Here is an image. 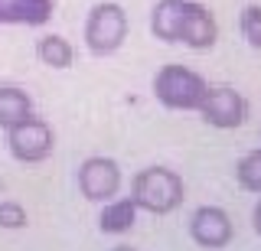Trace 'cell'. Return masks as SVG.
Segmentation results:
<instances>
[{
	"instance_id": "6da1fadb",
	"label": "cell",
	"mask_w": 261,
	"mask_h": 251,
	"mask_svg": "<svg viewBox=\"0 0 261 251\" xmlns=\"http://www.w3.org/2000/svg\"><path fill=\"white\" fill-rule=\"evenodd\" d=\"M186 196V186H183V176L173 173L167 166H147L134 176L130 183V199H134L137 209L150 215H167L179 209V202Z\"/></svg>"
},
{
	"instance_id": "30bf717a",
	"label": "cell",
	"mask_w": 261,
	"mask_h": 251,
	"mask_svg": "<svg viewBox=\"0 0 261 251\" xmlns=\"http://www.w3.org/2000/svg\"><path fill=\"white\" fill-rule=\"evenodd\" d=\"M134 222H137L134 199H108L101 215H98V229L105 235H124V232L134 229Z\"/></svg>"
},
{
	"instance_id": "2e32d148",
	"label": "cell",
	"mask_w": 261,
	"mask_h": 251,
	"mask_svg": "<svg viewBox=\"0 0 261 251\" xmlns=\"http://www.w3.org/2000/svg\"><path fill=\"white\" fill-rule=\"evenodd\" d=\"M27 225V209L13 199L0 202V229H23Z\"/></svg>"
},
{
	"instance_id": "52a82bcc",
	"label": "cell",
	"mask_w": 261,
	"mask_h": 251,
	"mask_svg": "<svg viewBox=\"0 0 261 251\" xmlns=\"http://www.w3.org/2000/svg\"><path fill=\"white\" fill-rule=\"evenodd\" d=\"M216 39H219V23L212 17V10L196 4V0H183V17H179V26H176V43L190 46L196 52H206L216 46Z\"/></svg>"
},
{
	"instance_id": "5b68a950",
	"label": "cell",
	"mask_w": 261,
	"mask_h": 251,
	"mask_svg": "<svg viewBox=\"0 0 261 251\" xmlns=\"http://www.w3.org/2000/svg\"><path fill=\"white\" fill-rule=\"evenodd\" d=\"M202 115L209 127H219V131H232V127H242L245 118H248V101H245L242 92L228 85H219V88H209L202 104L196 108Z\"/></svg>"
},
{
	"instance_id": "5bb4252c",
	"label": "cell",
	"mask_w": 261,
	"mask_h": 251,
	"mask_svg": "<svg viewBox=\"0 0 261 251\" xmlns=\"http://www.w3.org/2000/svg\"><path fill=\"white\" fill-rule=\"evenodd\" d=\"M235 180L245 192H255L261 196V150H251L235 163Z\"/></svg>"
},
{
	"instance_id": "7c38bea8",
	"label": "cell",
	"mask_w": 261,
	"mask_h": 251,
	"mask_svg": "<svg viewBox=\"0 0 261 251\" xmlns=\"http://www.w3.org/2000/svg\"><path fill=\"white\" fill-rule=\"evenodd\" d=\"M33 115V98L16 85H0V127H13L16 121Z\"/></svg>"
},
{
	"instance_id": "e0dca14e",
	"label": "cell",
	"mask_w": 261,
	"mask_h": 251,
	"mask_svg": "<svg viewBox=\"0 0 261 251\" xmlns=\"http://www.w3.org/2000/svg\"><path fill=\"white\" fill-rule=\"evenodd\" d=\"M251 225H255V232L261 235V199H258V206H255V212H251Z\"/></svg>"
},
{
	"instance_id": "ac0fdd59",
	"label": "cell",
	"mask_w": 261,
	"mask_h": 251,
	"mask_svg": "<svg viewBox=\"0 0 261 251\" xmlns=\"http://www.w3.org/2000/svg\"><path fill=\"white\" fill-rule=\"evenodd\" d=\"M111 251H137V248H130V245H118V248H111Z\"/></svg>"
},
{
	"instance_id": "4fadbf2b",
	"label": "cell",
	"mask_w": 261,
	"mask_h": 251,
	"mask_svg": "<svg viewBox=\"0 0 261 251\" xmlns=\"http://www.w3.org/2000/svg\"><path fill=\"white\" fill-rule=\"evenodd\" d=\"M36 59L49 69H69L72 59H75V49H72V43L65 36L49 33L36 39Z\"/></svg>"
},
{
	"instance_id": "8992f818",
	"label": "cell",
	"mask_w": 261,
	"mask_h": 251,
	"mask_svg": "<svg viewBox=\"0 0 261 251\" xmlns=\"http://www.w3.org/2000/svg\"><path fill=\"white\" fill-rule=\"evenodd\" d=\"M79 189L88 202H108L121 189V166L111 157H88L79 166Z\"/></svg>"
},
{
	"instance_id": "7a4b0ae2",
	"label": "cell",
	"mask_w": 261,
	"mask_h": 251,
	"mask_svg": "<svg viewBox=\"0 0 261 251\" xmlns=\"http://www.w3.org/2000/svg\"><path fill=\"white\" fill-rule=\"evenodd\" d=\"M209 92V82L199 72L170 62L153 75V98L170 111H196Z\"/></svg>"
},
{
	"instance_id": "9a60e30c",
	"label": "cell",
	"mask_w": 261,
	"mask_h": 251,
	"mask_svg": "<svg viewBox=\"0 0 261 251\" xmlns=\"http://www.w3.org/2000/svg\"><path fill=\"white\" fill-rule=\"evenodd\" d=\"M239 26H242L245 43H248L251 49H261V7H258V4H248V7L242 10Z\"/></svg>"
},
{
	"instance_id": "3957f363",
	"label": "cell",
	"mask_w": 261,
	"mask_h": 251,
	"mask_svg": "<svg viewBox=\"0 0 261 251\" xmlns=\"http://www.w3.org/2000/svg\"><path fill=\"white\" fill-rule=\"evenodd\" d=\"M85 49L92 55H111L127 39V13L114 0H101L85 17Z\"/></svg>"
},
{
	"instance_id": "8fae6325",
	"label": "cell",
	"mask_w": 261,
	"mask_h": 251,
	"mask_svg": "<svg viewBox=\"0 0 261 251\" xmlns=\"http://www.w3.org/2000/svg\"><path fill=\"white\" fill-rule=\"evenodd\" d=\"M179 17H183V0H157L150 10V33L160 43H176Z\"/></svg>"
},
{
	"instance_id": "ba28073f",
	"label": "cell",
	"mask_w": 261,
	"mask_h": 251,
	"mask_svg": "<svg viewBox=\"0 0 261 251\" xmlns=\"http://www.w3.org/2000/svg\"><path fill=\"white\" fill-rule=\"evenodd\" d=\"M232 235H235L232 218H228V212L219 209V206H199L190 215V238L199 248H209V251L225 248L228 241H232Z\"/></svg>"
},
{
	"instance_id": "9c48e42d",
	"label": "cell",
	"mask_w": 261,
	"mask_h": 251,
	"mask_svg": "<svg viewBox=\"0 0 261 251\" xmlns=\"http://www.w3.org/2000/svg\"><path fill=\"white\" fill-rule=\"evenodd\" d=\"M53 0H0L4 26H43L53 17Z\"/></svg>"
},
{
	"instance_id": "277c9868",
	"label": "cell",
	"mask_w": 261,
	"mask_h": 251,
	"mask_svg": "<svg viewBox=\"0 0 261 251\" xmlns=\"http://www.w3.org/2000/svg\"><path fill=\"white\" fill-rule=\"evenodd\" d=\"M7 150L20 163H43L56 150L53 124L36 118V115H27L23 121H16L13 127H7Z\"/></svg>"
}]
</instances>
